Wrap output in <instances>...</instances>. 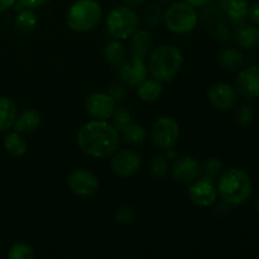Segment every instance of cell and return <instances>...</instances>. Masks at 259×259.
Returning <instances> with one entry per match:
<instances>
[{"instance_id":"6da1fadb","label":"cell","mask_w":259,"mask_h":259,"mask_svg":"<svg viewBox=\"0 0 259 259\" xmlns=\"http://www.w3.org/2000/svg\"><path fill=\"white\" fill-rule=\"evenodd\" d=\"M77 143L81 151L93 158H108L120 146L119 132L106 120L88 121L77 133Z\"/></svg>"},{"instance_id":"7a4b0ae2","label":"cell","mask_w":259,"mask_h":259,"mask_svg":"<svg viewBox=\"0 0 259 259\" xmlns=\"http://www.w3.org/2000/svg\"><path fill=\"white\" fill-rule=\"evenodd\" d=\"M217 190L223 201L233 206H239L252 196L253 182L249 175L243 169L229 168L218 180Z\"/></svg>"},{"instance_id":"3957f363","label":"cell","mask_w":259,"mask_h":259,"mask_svg":"<svg viewBox=\"0 0 259 259\" xmlns=\"http://www.w3.org/2000/svg\"><path fill=\"white\" fill-rule=\"evenodd\" d=\"M148 72L161 82H167L176 77L184 62V57L175 45H162L151 51L148 55Z\"/></svg>"},{"instance_id":"277c9868","label":"cell","mask_w":259,"mask_h":259,"mask_svg":"<svg viewBox=\"0 0 259 259\" xmlns=\"http://www.w3.org/2000/svg\"><path fill=\"white\" fill-rule=\"evenodd\" d=\"M103 10L96 0H76L67 12V25L75 32L95 29L101 22Z\"/></svg>"},{"instance_id":"5b68a950","label":"cell","mask_w":259,"mask_h":259,"mask_svg":"<svg viewBox=\"0 0 259 259\" xmlns=\"http://www.w3.org/2000/svg\"><path fill=\"white\" fill-rule=\"evenodd\" d=\"M163 17L167 29L176 34H187L192 32L199 22L196 8L185 0L169 5Z\"/></svg>"},{"instance_id":"8992f818","label":"cell","mask_w":259,"mask_h":259,"mask_svg":"<svg viewBox=\"0 0 259 259\" xmlns=\"http://www.w3.org/2000/svg\"><path fill=\"white\" fill-rule=\"evenodd\" d=\"M139 27V18L133 8L115 7L106 17V28L109 34L115 39H128Z\"/></svg>"},{"instance_id":"52a82bcc","label":"cell","mask_w":259,"mask_h":259,"mask_svg":"<svg viewBox=\"0 0 259 259\" xmlns=\"http://www.w3.org/2000/svg\"><path fill=\"white\" fill-rule=\"evenodd\" d=\"M180 137V125L171 116L157 119L151 129V139L154 147L159 149H172Z\"/></svg>"},{"instance_id":"ba28073f","label":"cell","mask_w":259,"mask_h":259,"mask_svg":"<svg viewBox=\"0 0 259 259\" xmlns=\"http://www.w3.org/2000/svg\"><path fill=\"white\" fill-rule=\"evenodd\" d=\"M67 184L73 194L82 197H89L95 195L99 191L100 182L96 175L88 169L78 168L71 172L67 179Z\"/></svg>"},{"instance_id":"9c48e42d","label":"cell","mask_w":259,"mask_h":259,"mask_svg":"<svg viewBox=\"0 0 259 259\" xmlns=\"http://www.w3.org/2000/svg\"><path fill=\"white\" fill-rule=\"evenodd\" d=\"M119 75L126 85L138 88L148 77V67L146 65V60L138 56H132L131 60H124L119 65Z\"/></svg>"},{"instance_id":"30bf717a","label":"cell","mask_w":259,"mask_h":259,"mask_svg":"<svg viewBox=\"0 0 259 259\" xmlns=\"http://www.w3.org/2000/svg\"><path fill=\"white\" fill-rule=\"evenodd\" d=\"M86 111L95 120H108L115 110V100L106 93L91 94L86 99Z\"/></svg>"},{"instance_id":"8fae6325","label":"cell","mask_w":259,"mask_h":259,"mask_svg":"<svg viewBox=\"0 0 259 259\" xmlns=\"http://www.w3.org/2000/svg\"><path fill=\"white\" fill-rule=\"evenodd\" d=\"M110 166L114 174L118 176L129 177L139 171L142 166V158L136 151L123 149L114 154Z\"/></svg>"},{"instance_id":"7c38bea8","label":"cell","mask_w":259,"mask_h":259,"mask_svg":"<svg viewBox=\"0 0 259 259\" xmlns=\"http://www.w3.org/2000/svg\"><path fill=\"white\" fill-rule=\"evenodd\" d=\"M174 180L179 184H191L196 181L201 175V164L191 156L180 157L171 168Z\"/></svg>"},{"instance_id":"4fadbf2b","label":"cell","mask_w":259,"mask_h":259,"mask_svg":"<svg viewBox=\"0 0 259 259\" xmlns=\"http://www.w3.org/2000/svg\"><path fill=\"white\" fill-rule=\"evenodd\" d=\"M210 103L220 110H230L238 103V91L227 82L214 83L207 91Z\"/></svg>"},{"instance_id":"5bb4252c","label":"cell","mask_w":259,"mask_h":259,"mask_svg":"<svg viewBox=\"0 0 259 259\" xmlns=\"http://www.w3.org/2000/svg\"><path fill=\"white\" fill-rule=\"evenodd\" d=\"M190 200L195 205L207 207L214 204L218 199V190L214 182L206 179H200L194 181L189 189Z\"/></svg>"},{"instance_id":"9a60e30c","label":"cell","mask_w":259,"mask_h":259,"mask_svg":"<svg viewBox=\"0 0 259 259\" xmlns=\"http://www.w3.org/2000/svg\"><path fill=\"white\" fill-rule=\"evenodd\" d=\"M237 91L247 99L259 98V66H249L237 77Z\"/></svg>"},{"instance_id":"2e32d148","label":"cell","mask_w":259,"mask_h":259,"mask_svg":"<svg viewBox=\"0 0 259 259\" xmlns=\"http://www.w3.org/2000/svg\"><path fill=\"white\" fill-rule=\"evenodd\" d=\"M40 124H42L40 114L34 109H27L17 115L13 128L18 133H32L39 128Z\"/></svg>"},{"instance_id":"e0dca14e","label":"cell","mask_w":259,"mask_h":259,"mask_svg":"<svg viewBox=\"0 0 259 259\" xmlns=\"http://www.w3.org/2000/svg\"><path fill=\"white\" fill-rule=\"evenodd\" d=\"M152 34L146 29H137L131 37V53L132 56H138V57L146 60L152 51Z\"/></svg>"},{"instance_id":"ac0fdd59","label":"cell","mask_w":259,"mask_h":259,"mask_svg":"<svg viewBox=\"0 0 259 259\" xmlns=\"http://www.w3.org/2000/svg\"><path fill=\"white\" fill-rule=\"evenodd\" d=\"M220 9L232 22H242L248 14L249 0H218Z\"/></svg>"},{"instance_id":"d6986e66","label":"cell","mask_w":259,"mask_h":259,"mask_svg":"<svg viewBox=\"0 0 259 259\" xmlns=\"http://www.w3.org/2000/svg\"><path fill=\"white\" fill-rule=\"evenodd\" d=\"M235 43L244 50H252L259 46V28L253 24L240 25L235 30Z\"/></svg>"},{"instance_id":"ffe728a7","label":"cell","mask_w":259,"mask_h":259,"mask_svg":"<svg viewBox=\"0 0 259 259\" xmlns=\"http://www.w3.org/2000/svg\"><path fill=\"white\" fill-rule=\"evenodd\" d=\"M17 115V106L14 101L7 96H0V132L13 128Z\"/></svg>"},{"instance_id":"44dd1931","label":"cell","mask_w":259,"mask_h":259,"mask_svg":"<svg viewBox=\"0 0 259 259\" xmlns=\"http://www.w3.org/2000/svg\"><path fill=\"white\" fill-rule=\"evenodd\" d=\"M162 91H163L162 82L156 78H149V80L147 78L138 86L139 99L146 103H153L158 100L159 96L162 95Z\"/></svg>"},{"instance_id":"7402d4cb","label":"cell","mask_w":259,"mask_h":259,"mask_svg":"<svg viewBox=\"0 0 259 259\" xmlns=\"http://www.w3.org/2000/svg\"><path fill=\"white\" fill-rule=\"evenodd\" d=\"M4 148L9 154L14 157H22L27 153V141L18 132H12L4 138Z\"/></svg>"},{"instance_id":"603a6c76","label":"cell","mask_w":259,"mask_h":259,"mask_svg":"<svg viewBox=\"0 0 259 259\" xmlns=\"http://www.w3.org/2000/svg\"><path fill=\"white\" fill-rule=\"evenodd\" d=\"M104 56H105V60L108 61L110 65H120L124 60H125L126 56V48L123 43L120 42V39H115L108 43L105 46V50H104Z\"/></svg>"},{"instance_id":"cb8c5ba5","label":"cell","mask_w":259,"mask_h":259,"mask_svg":"<svg viewBox=\"0 0 259 259\" xmlns=\"http://www.w3.org/2000/svg\"><path fill=\"white\" fill-rule=\"evenodd\" d=\"M37 15L33 12V9L23 8L19 10L15 17V27L22 33H30L37 25Z\"/></svg>"},{"instance_id":"d4e9b609","label":"cell","mask_w":259,"mask_h":259,"mask_svg":"<svg viewBox=\"0 0 259 259\" xmlns=\"http://www.w3.org/2000/svg\"><path fill=\"white\" fill-rule=\"evenodd\" d=\"M120 133L124 142L132 144V146H139V144H142L147 139L146 128L143 125H139V124H129Z\"/></svg>"},{"instance_id":"484cf974","label":"cell","mask_w":259,"mask_h":259,"mask_svg":"<svg viewBox=\"0 0 259 259\" xmlns=\"http://www.w3.org/2000/svg\"><path fill=\"white\" fill-rule=\"evenodd\" d=\"M219 63L225 70H235L243 63V55L237 48H225L219 55Z\"/></svg>"},{"instance_id":"4316f807","label":"cell","mask_w":259,"mask_h":259,"mask_svg":"<svg viewBox=\"0 0 259 259\" xmlns=\"http://www.w3.org/2000/svg\"><path fill=\"white\" fill-rule=\"evenodd\" d=\"M223 163L217 158H209L207 161L204 162V164L201 166V174L202 179L210 180V181L214 182L215 180L219 176L220 171H222Z\"/></svg>"},{"instance_id":"83f0119b","label":"cell","mask_w":259,"mask_h":259,"mask_svg":"<svg viewBox=\"0 0 259 259\" xmlns=\"http://www.w3.org/2000/svg\"><path fill=\"white\" fill-rule=\"evenodd\" d=\"M111 118H113V126L118 132H121L125 126H128L129 124L133 123L132 114L123 108H119V109L115 108Z\"/></svg>"},{"instance_id":"f1b7e54d","label":"cell","mask_w":259,"mask_h":259,"mask_svg":"<svg viewBox=\"0 0 259 259\" xmlns=\"http://www.w3.org/2000/svg\"><path fill=\"white\" fill-rule=\"evenodd\" d=\"M8 257L10 259H33L34 252L30 245L25 244V243H17L9 249Z\"/></svg>"},{"instance_id":"f546056e","label":"cell","mask_w":259,"mask_h":259,"mask_svg":"<svg viewBox=\"0 0 259 259\" xmlns=\"http://www.w3.org/2000/svg\"><path fill=\"white\" fill-rule=\"evenodd\" d=\"M168 171L167 161L163 156H156L152 161V175L157 179H164Z\"/></svg>"},{"instance_id":"4dcf8cb0","label":"cell","mask_w":259,"mask_h":259,"mask_svg":"<svg viewBox=\"0 0 259 259\" xmlns=\"http://www.w3.org/2000/svg\"><path fill=\"white\" fill-rule=\"evenodd\" d=\"M253 119H254V113H253V110L250 109V106H244V108H242L239 111H238L237 121L238 124H240V125L243 126L249 125V124L253 121Z\"/></svg>"},{"instance_id":"1f68e13d","label":"cell","mask_w":259,"mask_h":259,"mask_svg":"<svg viewBox=\"0 0 259 259\" xmlns=\"http://www.w3.org/2000/svg\"><path fill=\"white\" fill-rule=\"evenodd\" d=\"M147 24L148 25H157L161 22V8H158L157 5H152L148 9L146 15Z\"/></svg>"},{"instance_id":"d6a6232c","label":"cell","mask_w":259,"mask_h":259,"mask_svg":"<svg viewBox=\"0 0 259 259\" xmlns=\"http://www.w3.org/2000/svg\"><path fill=\"white\" fill-rule=\"evenodd\" d=\"M132 219H133V210L131 207H120L116 212V220L123 223V224H128L132 222Z\"/></svg>"},{"instance_id":"836d02e7","label":"cell","mask_w":259,"mask_h":259,"mask_svg":"<svg viewBox=\"0 0 259 259\" xmlns=\"http://www.w3.org/2000/svg\"><path fill=\"white\" fill-rule=\"evenodd\" d=\"M108 94L115 101L116 100H121V99L124 98V95H125V89H124L121 85H118V83H115V85H111L110 88H109V93Z\"/></svg>"},{"instance_id":"e575fe53","label":"cell","mask_w":259,"mask_h":259,"mask_svg":"<svg viewBox=\"0 0 259 259\" xmlns=\"http://www.w3.org/2000/svg\"><path fill=\"white\" fill-rule=\"evenodd\" d=\"M18 2L24 8H28V9H37V8H40L45 4H47L50 0H18Z\"/></svg>"},{"instance_id":"d590c367","label":"cell","mask_w":259,"mask_h":259,"mask_svg":"<svg viewBox=\"0 0 259 259\" xmlns=\"http://www.w3.org/2000/svg\"><path fill=\"white\" fill-rule=\"evenodd\" d=\"M247 15L249 17L250 22L254 23V24H259V3H254V4L249 5Z\"/></svg>"},{"instance_id":"8d00e7d4","label":"cell","mask_w":259,"mask_h":259,"mask_svg":"<svg viewBox=\"0 0 259 259\" xmlns=\"http://www.w3.org/2000/svg\"><path fill=\"white\" fill-rule=\"evenodd\" d=\"M185 2L189 3V4L192 5L194 8H204L211 4L214 0H185Z\"/></svg>"},{"instance_id":"74e56055","label":"cell","mask_w":259,"mask_h":259,"mask_svg":"<svg viewBox=\"0 0 259 259\" xmlns=\"http://www.w3.org/2000/svg\"><path fill=\"white\" fill-rule=\"evenodd\" d=\"M18 0H0V13L7 12L10 8L14 7V4Z\"/></svg>"},{"instance_id":"f35d334b","label":"cell","mask_w":259,"mask_h":259,"mask_svg":"<svg viewBox=\"0 0 259 259\" xmlns=\"http://www.w3.org/2000/svg\"><path fill=\"white\" fill-rule=\"evenodd\" d=\"M146 0H124L126 7H131V8H137L139 5H142Z\"/></svg>"},{"instance_id":"ab89813d","label":"cell","mask_w":259,"mask_h":259,"mask_svg":"<svg viewBox=\"0 0 259 259\" xmlns=\"http://www.w3.org/2000/svg\"><path fill=\"white\" fill-rule=\"evenodd\" d=\"M255 210H257V212L259 214V194L257 196V200H255Z\"/></svg>"},{"instance_id":"60d3db41","label":"cell","mask_w":259,"mask_h":259,"mask_svg":"<svg viewBox=\"0 0 259 259\" xmlns=\"http://www.w3.org/2000/svg\"><path fill=\"white\" fill-rule=\"evenodd\" d=\"M159 2H171V0H159Z\"/></svg>"}]
</instances>
